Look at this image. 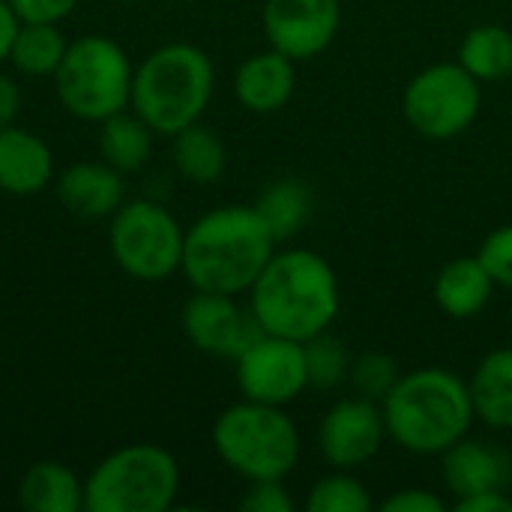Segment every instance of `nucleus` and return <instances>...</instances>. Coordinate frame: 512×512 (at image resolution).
<instances>
[{"label": "nucleus", "mask_w": 512, "mask_h": 512, "mask_svg": "<svg viewBox=\"0 0 512 512\" xmlns=\"http://www.w3.org/2000/svg\"><path fill=\"white\" fill-rule=\"evenodd\" d=\"M339 306L342 294L336 270L312 249L273 252L249 288V309L258 327L294 342H309L330 330Z\"/></svg>", "instance_id": "1"}, {"label": "nucleus", "mask_w": 512, "mask_h": 512, "mask_svg": "<svg viewBox=\"0 0 512 512\" xmlns=\"http://www.w3.org/2000/svg\"><path fill=\"white\" fill-rule=\"evenodd\" d=\"M276 252V237L255 207H219L204 213L183 240V264L195 291L249 294Z\"/></svg>", "instance_id": "2"}, {"label": "nucleus", "mask_w": 512, "mask_h": 512, "mask_svg": "<svg viewBox=\"0 0 512 512\" xmlns=\"http://www.w3.org/2000/svg\"><path fill=\"white\" fill-rule=\"evenodd\" d=\"M381 411L390 441L414 456H441L462 441L477 420L468 384L441 366L399 375Z\"/></svg>", "instance_id": "3"}, {"label": "nucleus", "mask_w": 512, "mask_h": 512, "mask_svg": "<svg viewBox=\"0 0 512 512\" xmlns=\"http://www.w3.org/2000/svg\"><path fill=\"white\" fill-rule=\"evenodd\" d=\"M216 72L207 51L189 42L156 48L132 75V108L159 135H177L201 120L213 99Z\"/></svg>", "instance_id": "4"}, {"label": "nucleus", "mask_w": 512, "mask_h": 512, "mask_svg": "<svg viewBox=\"0 0 512 512\" xmlns=\"http://www.w3.org/2000/svg\"><path fill=\"white\" fill-rule=\"evenodd\" d=\"M216 456L246 483L285 480L300 462V429L279 405L243 399L213 423Z\"/></svg>", "instance_id": "5"}, {"label": "nucleus", "mask_w": 512, "mask_h": 512, "mask_svg": "<svg viewBox=\"0 0 512 512\" xmlns=\"http://www.w3.org/2000/svg\"><path fill=\"white\" fill-rule=\"evenodd\" d=\"M177 492V459L156 444H129L93 468L84 483V510L165 512Z\"/></svg>", "instance_id": "6"}, {"label": "nucleus", "mask_w": 512, "mask_h": 512, "mask_svg": "<svg viewBox=\"0 0 512 512\" xmlns=\"http://www.w3.org/2000/svg\"><path fill=\"white\" fill-rule=\"evenodd\" d=\"M132 75L126 51L114 39L81 36L69 42L54 72V90L69 114L102 123L132 102Z\"/></svg>", "instance_id": "7"}, {"label": "nucleus", "mask_w": 512, "mask_h": 512, "mask_svg": "<svg viewBox=\"0 0 512 512\" xmlns=\"http://www.w3.org/2000/svg\"><path fill=\"white\" fill-rule=\"evenodd\" d=\"M483 105V84L456 60L417 72L402 93V114L411 129L432 141L459 138L474 126Z\"/></svg>", "instance_id": "8"}, {"label": "nucleus", "mask_w": 512, "mask_h": 512, "mask_svg": "<svg viewBox=\"0 0 512 512\" xmlns=\"http://www.w3.org/2000/svg\"><path fill=\"white\" fill-rule=\"evenodd\" d=\"M186 231L156 201L120 204L111 219V255L123 273L141 282H162L183 264Z\"/></svg>", "instance_id": "9"}, {"label": "nucleus", "mask_w": 512, "mask_h": 512, "mask_svg": "<svg viewBox=\"0 0 512 512\" xmlns=\"http://www.w3.org/2000/svg\"><path fill=\"white\" fill-rule=\"evenodd\" d=\"M237 387L243 399L264 405H291L309 387L306 369V345L261 333L240 357H237Z\"/></svg>", "instance_id": "10"}, {"label": "nucleus", "mask_w": 512, "mask_h": 512, "mask_svg": "<svg viewBox=\"0 0 512 512\" xmlns=\"http://www.w3.org/2000/svg\"><path fill=\"white\" fill-rule=\"evenodd\" d=\"M384 441H390V435L381 402L363 396L339 399L318 426V450L324 462L339 471H360L381 453Z\"/></svg>", "instance_id": "11"}, {"label": "nucleus", "mask_w": 512, "mask_h": 512, "mask_svg": "<svg viewBox=\"0 0 512 512\" xmlns=\"http://www.w3.org/2000/svg\"><path fill=\"white\" fill-rule=\"evenodd\" d=\"M261 24L270 48L294 63L312 60L330 48L342 24L339 0H264Z\"/></svg>", "instance_id": "12"}, {"label": "nucleus", "mask_w": 512, "mask_h": 512, "mask_svg": "<svg viewBox=\"0 0 512 512\" xmlns=\"http://www.w3.org/2000/svg\"><path fill=\"white\" fill-rule=\"evenodd\" d=\"M183 330L189 342L213 357L237 360L264 330L258 327L252 309H243L231 294L195 291L183 306Z\"/></svg>", "instance_id": "13"}, {"label": "nucleus", "mask_w": 512, "mask_h": 512, "mask_svg": "<svg viewBox=\"0 0 512 512\" xmlns=\"http://www.w3.org/2000/svg\"><path fill=\"white\" fill-rule=\"evenodd\" d=\"M441 477L459 501L486 489H510L512 462L501 447L465 435L441 453Z\"/></svg>", "instance_id": "14"}, {"label": "nucleus", "mask_w": 512, "mask_h": 512, "mask_svg": "<svg viewBox=\"0 0 512 512\" xmlns=\"http://www.w3.org/2000/svg\"><path fill=\"white\" fill-rule=\"evenodd\" d=\"M297 90V63L276 51H258L246 57L234 75V96L252 114H276L282 111Z\"/></svg>", "instance_id": "15"}, {"label": "nucleus", "mask_w": 512, "mask_h": 512, "mask_svg": "<svg viewBox=\"0 0 512 512\" xmlns=\"http://www.w3.org/2000/svg\"><path fill=\"white\" fill-rule=\"evenodd\" d=\"M57 198L81 219L114 216L123 204V177L108 162H78L60 174Z\"/></svg>", "instance_id": "16"}, {"label": "nucleus", "mask_w": 512, "mask_h": 512, "mask_svg": "<svg viewBox=\"0 0 512 512\" xmlns=\"http://www.w3.org/2000/svg\"><path fill=\"white\" fill-rule=\"evenodd\" d=\"M54 174L51 147L18 126H0V189L9 195H36Z\"/></svg>", "instance_id": "17"}, {"label": "nucleus", "mask_w": 512, "mask_h": 512, "mask_svg": "<svg viewBox=\"0 0 512 512\" xmlns=\"http://www.w3.org/2000/svg\"><path fill=\"white\" fill-rule=\"evenodd\" d=\"M495 288L498 285L483 267V261L471 255V258H456L441 267V273L435 276L432 297L444 315L456 321H468V318H477L492 303Z\"/></svg>", "instance_id": "18"}, {"label": "nucleus", "mask_w": 512, "mask_h": 512, "mask_svg": "<svg viewBox=\"0 0 512 512\" xmlns=\"http://www.w3.org/2000/svg\"><path fill=\"white\" fill-rule=\"evenodd\" d=\"M468 390L480 423L495 432H512V348L489 351L477 363Z\"/></svg>", "instance_id": "19"}, {"label": "nucleus", "mask_w": 512, "mask_h": 512, "mask_svg": "<svg viewBox=\"0 0 512 512\" xmlns=\"http://www.w3.org/2000/svg\"><path fill=\"white\" fill-rule=\"evenodd\" d=\"M18 501L30 512H78L84 510V486L66 465L36 462L21 477Z\"/></svg>", "instance_id": "20"}, {"label": "nucleus", "mask_w": 512, "mask_h": 512, "mask_svg": "<svg viewBox=\"0 0 512 512\" xmlns=\"http://www.w3.org/2000/svg\"><path fill=\"white\" fill-rule=\"evenodd\" d=\"M480 84L512 75V33L504 24H477L465 33L456 57Z\"/></svg>", "instance_id": "21"}, {"label": "nucleus", "mask_w": 512, "mask_h": 512, "mask_svg": "<svg viewBox=\"0 0 512 512\" xmlns=\"http://www.w3.org/2000/svg\"><path fill=\"white\" fill-rule=\"evenodd\" d=\"M174 165L189 183L210 186L225 174L228 153L213 129L192 123L174 135Z\"/></svg>", "instance_id": "22"}, {"label": "nucleus", "mask_w": 512, "mask_h": 512, "mask_svg": "<svg viewBox=\"0 0 512 512\" xmlns=\"http://www.w3.org/2000/svg\"><path fill=\"white\" fill-rule=\"evenodd\" d=\"M99 150H102V159L120 174L138 171L153 153V129L138 114L120 111L102 120Z\"/></svg>", "instance_id": "23"}, {"label": "nucleus", "mask_w": 512, "mask_h": 512, "mask_svg": "<svg viewBox=\"0 0 512 512\" xmlns=\"http://www.w3.org/2000/svg\"><path fill=\"white\" fill-rule=\"evenodd\" d=\"M255 210L273 231L276 243H282V240H291L306 225V219L312 213V192L297 177L276 180L273 186H267L261 192Z\"/></svg>", "instance_id": "24"}, {"label": "nucleus", "mask_w": 512, "mask_h": 512, "mask_svg": "<svg viewBox=\"0 0 512 512\" xmlns=\"http://www.w3.org/2000/svg\"><path fill=\"white\" fill-rule=\"evenodd\" d=\"M66 48L69 45L57 30V24H21L9 60L24 75H54Z\"/></svg>", "instance_id": "25"}, {"label": "nucleus", "mask_w": 512, "mask_h": 512, "mask_svg": "<svg viewBox=\"0 0 512 512\" xmlns=\"http://www.w3.org/2000/svg\"><path fill=\"white\" fill-rule=\"evenodd\" d=\"M375 507L366 483L354 477V471L333 468L327 477L315 480L306 495L309 512H369Z\"/></svg>", "instance_id": "26"}, {"label": "nucleus", "mask_w": 512, "mask_h": 512, "mask_svg": "<svg viewBox=\"0 0 512 512\" xmlns=\"http://www.w3.org/2000/svg\"><path fill=\"white\" fill-rule=\"evenodd\" d=\"M306 345V369H309V387L315 390H339L342 384H348L351 375V354L345 348V342L339 336H333L330 330L312 336Z\"/></svg>", "instance_id": "27"}, {"label": "nucleus", "mask_w": 512, "mask_h": 512, "mask_svg": "<svg viewBox=\"0 0 512 512\" xmlns=\"http://www.w3.org/2000/svg\"><path fill=\"white\" fill-rule=\"evenodd\" d=\"M399 375H402L399 363L390 354L366 351V354L354 357L348 384H351L354 396H363V399H372V402H384V396L393 390Z\"/></svg>", "instance_id": "28"}, {"label": "nucleus", "mask_w": 512, "mask_h": 512, "mask_svg": "<svg viewBox=\"0 0 512 512\" xmlns=\"http://www.w3.org/2000/svg\"><path fill=\"white\" fill-rule=\"evenodd\" d=\"M477 258L483 261V267L489 270V276L495 279L498 288L512 291V225L495 228L483 243Z\"/></svg>", "instance_id": "29"}, {"label": "nucleus", "mask_w": 512, "mask_h": 512, "mask_svg": "<svg viewBox=\"0 0 512 512\" xmlns=\"http://www.w3.org/2000/svg\"><path fill=\"white\" fill-rule=\"evenodd\" d=\"M240 510L246 512H291L294 501L285 489V480H255L240 498Z\"/></svg>", "instance_id": "30"}, {"label": "nucleus", "mask_w": 512, "mask_h": 512, "mask_svg": "<svg viewBox=\"0 0 512 512\" xmlns=\"http://www.w3.org/2000/svg\"><path fill=\"white\" fill-rule=\"evenodd\" d=\"M78 0H9L21 24H57L63 21Z\"/></svg>", "instance_id": "31"}, {"label": "nucleus", "mask_w": 512, "mask_h": 512, "mask_svg": "<svg viewBox=\"0 0 512 512\" xmlns=\"http://www.w3.org/2000/svg\"><path fill=\"white\" fill-rule=\"evenodd\" d=\"M381 512H444L447 501L432 489H399L381 501Z\"/></svg>", "instance_id": "32"}, {"label": "nucleus", "mask_w": 512, "mask_h": 512, "mask_svg": "<svg viewBox=\"0 0 512 512\" xmlns=\"http://www.w3.org/2000/svg\"><path fill=\"white\" fill-rule=\"evenodd\" d=\"M456 512H512L510 489H486L468 498H459L453 504Z\"/></svg>", "instance_id": "33"}, {"label": "nucleus", "mask_w": 512, "mask_h": 512, "mask_svg": "<svg viewBox=\"0 0 512 512\" xmlns=\"http://www.w3.org/2000/svg\"><path fill=\"white\" fill-rule=\"evenodd\" d=\"M21 111V90L9 75H0V126H12Z\"/></svg>", "instance_id": "34"}, {"label": "nucleus", "mask_w": 512, "mask_h": 512, "mask_svg": "<svg viewBox=\"0 0 512 512\" xmlns=\"http://www.w3.org/2000/svg\"><path fill=\"white\" fill-rule=\"evenodd\" d=\"M18 27H21V21L12 12L9 0H0V63L9 60V51H12V42H15Z\"/></svg>", "instance_id": "35"}, {"label": "nucleus", "mask_w": 512, "mask_h": 512, "mask_svg": "<svg viewBox=\"0 0 512 512\" xmlns=\"http://www.w3.org/2000/svg\"><path fill=\"white\" fill-rule=\"evenodd\" d=\"M126 3H144V0H126Z\"/></svg>", "instance_id": "36"}]
</instances>
